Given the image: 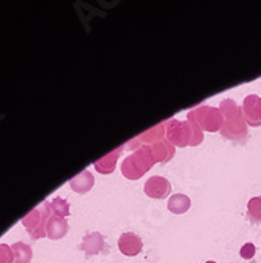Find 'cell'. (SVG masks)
<instances>
[{"instance_id": "6da1fadb", "label": "cell", "mask_w": 261, "mask_h": 263, "mask_svg": "<svg viewBox=\"0 0 261 263\" xmlns=\"http://www.w3.org/2000/svg\"><path fill=\"white\" fill-rule=\"evenodd\" d=\"M165 139L175 147H197L203 142V131L192 122H181L178 118H170L164 122Z\"/></svg>"}, {"instance_id": "8992f818", "label": "cell", "mask_w": 261, "mask_h": 263, "mask_svg": "<svg viewBox=\"0 0 261 263\" xmlns=\"http://www.w3.org/2000/svg\"><path fill=\"white\" fill-rule=\"evenodd\" d=\"M144 191L150 199H167L172 193V183L167 178L156 175L147 180Z\"/></svg>"}, {"instance_id": "3957f363", "label": "cell", "mask_w": 261, "mask_h": 263, "mask_svg": "<svg viewBox=\"0 0 261 263\" xmlns=\"http://www.w3.org/2000/svg\"><path fill=\"white\" fill-rule=\"evenodd\" d=\"M156 159L148 145H142L134 153L128 155L122 162V174L128 180H138L144 177L148 171L153 169Z\"/></svg>"}, {"instance_id": "8fae6325", "label": "cell", "mask_w": 261, "mask_h": 263, "mask_svg": "<svg viewBox=\"0 0 261 263\" xmlns=\"http://www.w3.org/2000/svg\"><path fill=\"white\" fill-rule=\"evenodd\" d=\"M68 221L65 218H58V216H52L47 222L46 227V236L49 240H62V238L68 233Z\"/></svg>"}, {"instance_id": "d6986e66", "label": "cell", "mask_w": 261, "mask_h": 263, "mask_svg": "<svg viewBox=\"0 0 261 263\" xmlns=\"http://www.w3.org/2000/svg\"><path fill=\"white\" fill-rule=\"evenodd\" d=\"M255 252H256V248H255V245L253 243H246L243 248H241V257L244 258V260H252L253 258V255H255Z\"/></svg>"}, {"instance_id": "277c9868", "label": "cell", "mask_w": 261, "mask_h": 263, "mask_svg": "<svg viewBox=\"0 0 261 263\" xmlns=\"http://www.w3.org/2000/svg\"><path fill=\"white\" fill-rule=\"evenodd\" d=\"M187 120L195 123L202 131L217 133L224 126V114L219 107L198 106L187 112Z\"/></svg>"}, {"instance_id": "5bb4252c", "label": "cell", "mask_w": 261, "mask_h": 263, "mask_svg": "<svg viewBox=\"0 0 261 263\" xmlns=\"http://www.w3.org/2000/svg\"><path fill=\"white\" fill-rule=\"evenodd\" d=\"M167 208L173 214H184L186 211H189V208H191V199L184 194H173L169 197Z\"/></svg>"}, {"instance_id": "2e32d148", "label": "cell", "mask_w": 261, "mask_h": 263, "mask_svg": "<svg viewBox=\"0 0 261 263\" xmlns=\"http://www.w3.org/2000/svg\"><path fill=\"white\" fill-rule=\"evenodd\" d=\"M49 208H51V213H52V216H58V218H68L69 216V213H71V206L69 203L62 199V197H55L49 202Z\"/></svg>"}, {"instance_id": "ffe728a7", "label": "cell", "mask_w": 261, "mask_h": 263, "mask_svg": "<svg viewBox=\"0 0 261 263\" xmlns=\"http://www.w3.org/2000/svg\"><path fill=\"white\" fill-rule=\"evenodd\" d=\"M206 263H216V261H206Z\"/></svg>"}, {"instance_id": "5b68a950", "label": "cell", "mask_w": 261, "mask_h": 263, "mask_svg": "<svg viewBox=\"0 0 261 263\" xmlns=\"http://www.w3.org/2000/svg\"><path fill=\"white\" fill-rule=\"evenodd\" d=\"M51 218L52 213L49 208V202H44L22 218V226L27 229L33 240H39V238L46 236V227Z\"/></svg>"}, {"instance_id": "ac0fdd59", "label": "cell", "mask_w": 261, "mask_h": 263, "mask_svg": "<svg viewBox=\"0 0 261 263\" xmlns=\"http://www.w3.org/2000/svg\"><path fill=\"white\" fill-rule=\"evenodd\" d=\"M0 263H14V254L8 245H0Z\"/></svg>"}, {"instance_id": "7c38bea8", "label": "cell", "mask_w": 261, "mask_h": 263, "mask_svg": "<svg viewBox=\"0 0 261 263\" xmlns=\"http://www.w3.org/2000/svg\"><path fill=\"white\" fill-rule=\"evenodd\" d=\"M125 147H118L116 150H113L112 153L106 155L104 158H101L99 161L94 162V169H96V172L103 174V175H109L115 171V165L118 162V156L122 155Z\"/></svg>"}, {"instance_id": "9c48e42d", "label": "cell", "mask_w": 261, "mask_h": 263, "mask_svg": "<svg viewBox=\"0 0 261 263\" xmlns=\"http://www.w3.org/2000/svg\"><path fill=\"white\" fill-rule=\"evenodd\" d=\"M156 162H160V164H165V162H169L173 156H175V145H172V143L167 140V139H162L159 142H154L151 143V145H148Z\"/></svg>"}, {"instance_id": "30bf717a", "label": "cell", "mask_w": 261, "mask_h": 263, "mask_svg": "<svg viewBox=\"0 0 261 263\" xmlns=\"http://www.w3.org/2000/svg\"><path fill=\"white\" fill-rule=\"evenodd\" d=\"M103 249H104V236L101 233L91 232V233L84 236L82 245H81V251H84L87 257L98 255L103 252Z\"/></svg>"}, {"instance_id": "e0dca14e", "label": "cell", "mask_w": 261, "mask_h": 263, "mask_svg": "<svg viewBox=\"0 0 261 263\" xmlns=\"http://www.w3.org/2000/svg\"><path fill=\"white\" fill-rule=\"evenodd\" d=\"M247 218L253 224L261 222V197H252L247 203Z\"/></svg>"}, {"instance_id": "52a82bcc", "label": "cell", "mask_w": 261, "mask_h": 263, "mask_svg": "<svg viewBox=\"0 0 261 263\" xmlns=\"http://www.w3.org/2000/svg\"><path fill=\"white\" fill-rule=\"evenodd\" d=\"M243 112L247 126H261V98L258 95H249L243 103Z\"/></svg>"}, {"instance_id": "ba28073f", "label": "cell", "mask_w": 261, "mask_h": 263, "mask_svg": "<svg viewBox=\"0 0 261 263\" xmlns=\"http://www.w3.org/2000/svg\"><path fill=\"white\" fill-rule=\"evenodd\" d=\"M118 249L126 257H135L144 249V241H142V238L137 233L126 232L118 238Z\"/></svg>"}, {"instance_id": "4fadbf2b", "label": "cell", "mask_w": 261, "mask_h": 263, "mask_svg": "<svg viewBox=\"0 0 261 263\" xmlns=\"http://www.w3.org/2000/svg\"><path fill=\"white\" fill-rule=\"evenodd\" d=\"M93 184H94V177H93V174L90 171H84L79 175H76L74 178L69 180L71 189H73L74 193H77V194L88 193V191L93 187Z\"/></svg>"}, {"instance_id": "7a4b0ae2", "label": "cell", "mask_w": 261, "mask_h": 263, "mask_svg": "<svg viewBox=\"0 0 261 263\" xmlns=\"http://www.w3.org/2000/svg\"><path fill=\"white\" fill-rule=\"evenodd\" d=\"M219 109L224 114V126L220 129L222 137L233 142H243L249 133L243 107H239L233 100L227 98L220 103Z\"/></svg>"}, {"instance_id": "9a60e30c", "label": "cell", "mask_w": 261, "mask_h": 263, "mask_svg": "<svg viewBox=\"0 0 261 263\" xmlns=\"http://www.w3.org/2000/svg\"><path fill=\"white\" fill-rule=\"evenodd\" d=\"M14 254V263H30L32 260V248L22 241H17L11 246Z\"/></svg>"}]
</instances>
